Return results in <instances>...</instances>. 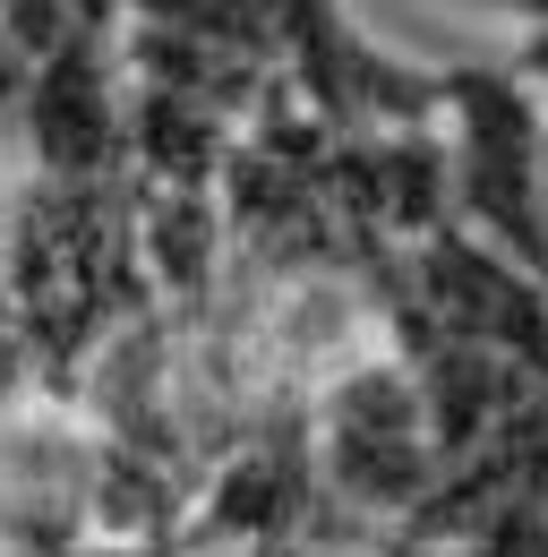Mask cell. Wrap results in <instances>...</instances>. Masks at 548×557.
<instances>
[{
	"label": "cell",
	"mask_w": 548,
	"mask_h": 557,
	"mask_svg": "<svg viewBox=\"0 0 548 557\" xmlns=\"http://www.w3.org/2000/svg\"><path fill=\"white\" fill-rule=\"evenodd\" d=\"M17 138L35 181H121L129 163V95L103 26H77L61 52H43L17 103Z\"/></svg>",
	"instance_id": "obj_1"
},
{
	"label": "cell",
	"mask_w": 548,
	"mask_h": 557,
	"mask_svg": "<svg viewBox=\"0 0 548 557\" xmlns=\"http://www.w3.org/2000/svg\"><path fill=\"white\" fill-rule=\"evenodd\" d=\"M506 70L523 77L532 95H548V17H540V26H523V44H514V61H506Z\"/></svg>",
	"instance_id": "obj_2"
}]
</instances>
